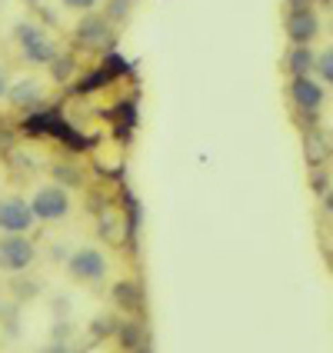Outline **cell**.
Masks as SVG:
<instances>
[{"instance_id":"cell-1","label":"cell","mask_w":333,"mask_h":353,"mask_svg":"<svg viewBox=\"0 0 333 353\" xmlns=\"http://www.w3.org/2000/svg\"><path fill=\"white\" fill-rule=\"evenodd\" d=\"M30 214H34V220H47V223L63 220L70 214V196H67L63 187L47 183V187H40L37 194L30 196Z\"/></svg>"},{"instance_id":"cell-2","label":"cell","mask_w":333,"mask_h":353,"mask_svg":"<svg viewBox=\"0 0 333 353\" xmlns=\"http://www.w3.org/2000/svg\"><path fill=\"white\" fill-rule=\"evenodd\" d=\"M107 267H110V260H107V254L97 250V247H80V250H74L70 260H67L70 276H74V280H83V283L103 280V276H107Z\"/></svg>"},{"instance_id":"cell-3","label":"cell","mask_w":333,"mask_h":353,"mask_svg":"<svg viewBox=\"0 0 333 353\" xmlns=\"http://www.w3.org/2000/svg\"><path fill=\"white\" fill-rule=\"evenodd\" d=\"M34 256H37V250L23 234H3V240H0V270L20 274L34 263Z\"/></svg>"},{"instance_id":"cell-4","label":"cell","mask_w":333,"mask_h":353,"mask_svg":"<svg viewBox=\"0 0 333 353\" xmlns=\"http://www.w3.org/2000/svg\"><path fill=\"white\" fill-rule=\"evenodd\" d=\"M30 227H34V214H30L27 200H20V196L0 200V230L3 234H27Z\"/></svg>"},{"instance_id":"cell-5","label":"cell","mask_w":333,"mask_h":353,"mask_svg":"<svg viewBox=\"0 0 333 353\" xmlns=\"http://www.w3.org/2000/svg\"><path fill=\"white\" fill-rule=\"evenodd\" d=\"M20 50L30 63H54L57 57V47L40 27H20Z\"/></svg>"},{"instance_id":"cell-6","label":"cell","mask_w":333,"mask_h":353,"mask_svg":"<svg viewBox=\"0 0 333 353\" xmlns=\"http://www.w3.org/2000/svg\"><path fill=\"white\" fill-rule=\"evenodd\" d=\"M290 97L300 110H307V114H314L323 107V100H327V87L320 83V80L307 77V74H296L294 83H290Z\"/></svg>"},{"instance_id":"cell-7","label":"cell","mask_w":333,"mask_h":353,"mask_svg":"<svg viewBox=\"0 0 333 353\" xmlns=\"http://www.w3.org/2000/svg\"><path fill=\"white\" fill-rule=\"evenodd\" d=\"M320 34V20L310 7H294L290 17H287V37L294 43H310Z\"/></svg>"},{"instance_id":"cell-8","label":"cell","mask_w":333,"mask_h":353,"mask_svg":"<svg viewBox=\"0 0 333 353\" xmlns=\"http://www.w3.org/2000/svg\"><path fill=\"white\" fill-rule=\"evenodd\" d=\"M77 37H80V43H90V47L107 43V23L100 17H83L77 27Z\"/></svg>"},{"instance_id":"cell-9","label":"cell","mask_w":333,"mask_h":353,"mask_svg":"<svg viewBox=\"0 0 333 353\" xmlns=\"http://www.w3.org/2000/svg\"><path fill=\"white\" fill-rule=\"evenodd\" d=\"M290 70L294 74H310L314 70V54L307 50V43H294V50H290Z\"/></svg>"},{"instance_id":"cell-10","label":"cell","mask_w":333,"mask_h":353,"mask_svg":"<svg viewBox=\"0 0 333 353\" xmlns=\"http://www.w3.org/2000/svg\"><path fill=\"white\" fill-rule=\"evenodd\" d=\"M314 70H320L323 83H330L333 80V50L330 47H323V50H320V57H314Z\"/></svg>"},{"instance_id":"cell-11","label":"cell","mask_w":333,"mask_h":353,"mask_svg":"<svg viewBox=\"0 0 333 353\" xmlns=\"http://www.w3.org/2000/svg\"><path fill=\"white\" fill-rule=\"evenodd\" d=\"M323 157H327V140L310 134V137H307V160H310V163H320Z\"/></svg>"},{"instance_id":"cell-12","label":"cell","mask_w":333,"mask_h":353,"mask_svg":"<svg viewBox=\"0 0 333 353\" xmlns=\"http://www.w3.org/2000/svg\"><path fill=\"white\" fill-rule=\"evenodd\" d=\"M63 7H70V10H94L100 0H60Z\"/></svg>"},{"instance_id":"cell-13","label":"cell","mask_w":333,"mask_h":353,"mask_svg":"<svg viewBox=\"0 0 333 353\" xmlns=\"http://www.w3.org/2000/svg\"><path fill=\"white\" fill-rule=\"evenodd\" d=\"M34 94H37V87H17V90H14V100L23 103V100H34Z\"/></svg>"},{"instance_id":"cell-14","label":"cell","mask_w":333,"mask_h":353,"mask_svg":"<svg viewBox=\"0 0 333 353\" xmlns=\"http://www.w3.org/2000/svg\"><path fill=\"white\" fill-rule=\"evenodd\" d=\"M290 3H294V7H307L310 0H290Z\"/></svg>"},{"instance_id":"cell-15","label":"cell","mask_w":333,"mask_h":353,"mask_svg":"<svg viewBox=\"0 0 333 353\" xmlns=\"http://www.w3.org/2000/svg\"><path fill=\"white\" fill-rule=\"evenodd\" d=\"M3 87H7V77H3V70H0V94H3Z\"/></svg>"}]
</instances>
